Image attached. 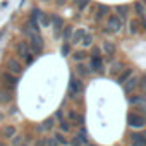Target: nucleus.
<instances>
[{"instance_id": "9b49d317", "label": "nucleus", "mask_w": 146, "mask_h": 146, "mask_svg": "<svg viewBox=\"0 0 146 146\" xmlns=\"http://www.w3.org/2000/svg\"><path fill=\"white\" fill-rule=\"evenodd\" d=\"M129 143H137L141 146H146V129L131 131L129 132Z\"/></svg>"}, {"instance_id": "a878e982", "label": "nucleus", "mask_w": 146, "mask_h": 146, "mask_svg": "<svg viewBox=\"0 0 146 146\" xmlns=\"http://www.w3.org/2000/svg\"><path fill=\"white\" fill-rule=\"evenodd\" d=\"M88 57H90V53H88L84 48H81V50H76L74 53H72V58H74V62H84Z\"/></svg>"}, {"instance_id": "6e6d98bb", "label": "nucleus", "mask_w": 146, "mask_h": 146, "mask_svg": "<svg viewBox=\"0 0 146 146\" xmlns=\"http://www.w3.org/2000/svg\"><path fill=\"white\" fill-rule=\"evenodd\" d=\"M21 146H28V144H26V143H24V141H23V144H21Z\"/></svg>"}, {"instance_id": "79ce46f5", "label": "nucleus", "mask_w": 146, "mask_h": 146, "mask_svg": "<svg viewBox=\"0 0 146 146\" xmlns=\"http://www.w3.org/2000/svg\"><path fill=\"white\" fill-rule=\"evenodd\" d=\"M33 146H46V137H43V136L36 137L35 143H33Z\"/></svg>"}, {"instance_id": "a19ab883", "label": "nucleus", "mask_w": 146, "mask_h": 146, "mask_svg": "<svg viewBox=\"0 0 146 146\" xmlns=\"http://www.w3.org/2000/svg\"><path fill=\"white\" fill-rule=\"evenodd\" d=\"M60 52H62V55H69V53H70V43H69V41H64Z\"/></svg>"}, {"instance_id": "603ef678", "label": "nucleus", "mask_w": 146, "mask_h": 146, "mask_svg": "<svg viewBox=\"0 0 146 146\" xmlns=\"http://www.w3.org/2000/svg\"><path fill=\"white\" fill-rule=\"evenodd\" d=\"M129 146H141V144H137V143H129Z\"/></svg>"}, {"instance_id": "a211bd4d", "label": "nucleus", "mask_w": 146, "mask_h": 146, "mask_svg": "<svg viewBox=\"0 0 146 146\" xmlns=\"http://www.w3.org/2000/svg\"><path fill=\"white\" fill-rule=\"evenodd\" d=\"M102 53L103 55H108V57H115L117 55V46L112 43V41H102Z\"/></svg>"}, {"instance_id": "2f4dec72", "label": "nucleus", "mask_w": 146, "mask_h": 146, "mask_svg": "<svg viewBox=\"0 0 146 146\" xmlns=\"http://www.w3.org/2000/svg\"><path fill=\"white\" fill-rule=\"evenodd\" d=\"M139 93H144L146 91V72H141L139 74V88H137Z\"/></svg>"}, {"instance_id": "8fccbe9b", "label": "nucleus", "mask_w": 146, "mask_h": 146, "mask_svg": "<svg viewBox=\"0 0 146 146\" xmlns=\"http://www.w3.org/2000/svg\"><path fill=\"white\" fill-rule=\"evenodd\" d=\"M4 119H5V113H4V112H0V122H4Z\"/></svg>"}, {"instance_id": "412c9836", "label": "nucleus", "mask_w": 146, "mask_h": 146, "mask_svg": "<svg viewBox=\"0 0 146 146\" xmlns=\"http://www.w3.org/2000/svg\"><path fill=\"white\" fill-rule=\"evenodd\" d=\"M17 134V129H16V125H5L2 131H0V139H12L14 136Z\"/></svg>"}, {"instance_id": "9d476101", "label": "nucleus", "mask_w": 146, "mask_h": 146, "mask_svg": "<svg viewBox=\"0 0 146 146\" xmlns=\"http://www.w3.org/2000/svg\"><path fill=\"white\" fill-rule=\"evenodd\" d=\"M108 14H110V5H107V4H98V9H96V12L93 14V21H95L96 24H100L105 17H108Z\"/></svg>"}, {"instance_id": "49530a36", "label": "nucleus", "mask_w": 146, "mask_h": 146, "mask_svg": "<svg viewBox=\"0 0 146 146\" xmlns=\"http://www.w3.org/2000/svg\"><path fill=\"white\" fill-rule=\"evenodd\" d=\"M35 131H36V132H40V134H41V132H43V131H45V127H43V124H36V125H35Z\"/></svg>"}, {"instance_id": "4468645a", "label": "nucleus", "mask_w": 146, "mask_h": 146, "mask_svg": "<svg viewBox=\"0 0 146 146\" xmlns=\"http://www.w3.org/2000/svg\"><path fill=\"white\" fill-rule=\"evenodd\" d=\"M76 78H79V79H88L90 76H91V70H90V67L84 64V62H76Z\"/></svg>"}, {"instance_id": "aec40b11", "label": "nucleus", "mask_w": 146, "mask_h": 146, "mask_svg": "<svg viewBox=\"0 0 146 146\" xmlns=\"http://www.w3.org/2000/svg\"><path fill=\"white\" fill-rule=\"evenodd\" d=\"M134 14H136V19H144L146 17V4L143 0L134 2Z\"/></svg>"}, {"instance_id": "4d7b16f0", "label": "nucleus", "mask_w": 146, "mask_h": 146, "mask_svg": "<svg viewBox=\"0 0 146 146\" xmlns=\"http://www.w3.org/2000/svg\"><path fill=\"white\" fill-rule=\"evenodd\" d=\"M24 2H26V0H23V4H24Z\"/></svg>"}, {"instance_id": "c85d7f7f", "label": "nucleus", "mask_w": 146, "mask_h": 146, "mask_svg": "<svg viewBox=\"0 0 146 146\" xmlns=\"http://www.w3.org/2000/svg\"><path fill=\"white\" fill-rule=\"evenodd\" d=\"M95 45V38H93V35H90V33H86V36H84V40L81 41V46L86 50V48H91Z\"/></svg>"}, {"instance_id": "c9c22d12", "label": "nucleus", "mask_w": 146, "mask_h": 146, "mask_svg": "<svg viewBox=\"0 0 146 146\" xmlns=\"http://www.w3.org/2000/svg\"><path fill=\"white\" fill-rule=\"evenodd\" d=\"M69 146H86V143L83 139H79V136H72L69 141Z\"/></svg>"}, {"instance_id": "473e14b6", "label": "nucleus", "mask_w": 146, "mask_h": 146, "mask_svg": "<svg viewBox=\"0 0 146 146\" xmlns=\"http://www.w3.org/2000/svg\"><path fill=\"white\" fill-rule=\"evenodd\" d=\"M41 16H43V12H41V9H38V7H35L33 11H31V21H36V23H40V19H41Z\"/></svg>"}, {"instance_id": "09e8293b", "label": "nucleus", "mask_w": 146, "mask_h": 146, "mask_svg": "<svg viewBox=\"0 0 146 146\" xmlns=\"http://www.w3.org/2000/svg\"><path fill=\"white\" fill-rule=\"evenodd\" d=\"M31 141H33V137H31V136H24V143H26V144H29Z\"/></svg>"}, {"instance_id": "a18cd8bd", "label": "nucleus", "mask_w": 146, "mask_h": 146, "mask_svg": "<svg viewBox=\"0 0 146 146\" xmlns=\"http://www.w3.org/2000/svg\"><path fill=\"white\" fill-rule=\"evenodd\" d=\"M134 112H137V113H141V115H144V117H146V103H143L141 107L134 108Z\"/></svg>"}, {"instance_id": "20e7f679", "label": "nucleus", "mask_w": 146, "mask_h": 146, "mask_svg": "<svg viewBox=\"0 0 146 146\" xmlns=\"http://www.w3.org/2000/svg\"><path fill=\"white\" fill-rule=\"evenodd\" d=\"M127 125L132 131H141L146 129V117L137 113V112H129L127 113Z\"/></svg>"}, {"instance_id": "6e6552de", "label": "nucleus", "mask_w": 146, "mask_h": 146, "mask_svg": "<svg viewBox=\"0 0 146 146\" xmlns=\"http://www.w3.org/2000/svg\"><path fill=\"white\" fill-rule=\"evenodd\" d=\"M137 88H139V74L131 76V78L122 84V91H124V95H125V96L136 95V93H137Z\"/></svg>"}, {"instance_id": "0eeeda50", "label": "nucleus", "mask_w": 146, "mask_h": 146, "mask_svg": "<svg viewBox=\"0 0 146 146\" xmlns=\"http://www.w3.org/2000/svg\"><path fill=\"white\" fill-rule=\"evenodd\" d=\"M5 70H9L11 74H14V76L19 78L24 72V64L17 57H9V58H5Z\"/></svg>"}, {"instance_id": "bf43d9fd", "label": "nucleus", "mask_w": 146, "mask_h": 146, "mask_svg": "<svg viewBox=\"0 0 146 146\" xmlns=\"http://www.w3.org/2000/svg\"><path fill=\"white\" fill-rule=\"evenodd\" d=\"M0 105H2V102H0Z\"/></svg>"}, {"instance_id": "f3484780", "label": "nucleus", "mask_w": 146, "mask_h": 146, "mask_svg": "<svg viewBox=\"0 0 146 146\" xmlns=\"http://www.w3.org/2000/svg\"><path fill=\"white\" fill-rule=\"evenodd\" d=\"M134 74H136V69H134V67H131V65H127V67H125V69L120 72V74L115 78V83H119V84H124V83H125V81H127L131 76H134Z\"/></svg>"}, {"instance_id": "c756f323", "label": "nucleus", "mask_w": 146, "mask_h": 146, "mask_svg": "<svg viewBox=\"0 0 146 146\" xmlns=\"http://www.w3.org/2000/svg\"><path fill=\"white\" fill-rule=\"evenodd\" d=\"M90 4H91V0H74V7L78 9V12H83Z\"/></svg>"}, {"instance_id": "de8ad7c7", "label": "nucleus", "mask_w": 146, "mask_h": 146, "mask_svg": "<svg viewBox=\"0 0 146 146\" xmlns=\"http://www.w3.org/2000/svg\"><path fill=\"white\" fill-rule=\"evenodd\" d=\"M53 2L57 4V7H64V5L67 4V0H53Z\"/></svg>"}, {"instance_id": "1a4fd4ad", "label": "nucleus", "mask_w": 146, "mask_h": 146, "mask_svg": "<svg viewBox=\"0 0 146 146\" xmlns=\"http://www.w3.org/2000/svg\"><path fill=\"white\" fill-rule=\"evenodd\" d=\"M88 67L91 70V74H96V76L105 74V62H103L102 57H91L90 62H88Z\"/></svg>"}, {"instance_id": "dca6fc26", "label": "nucleus", "mask_w": 146, "mask_h": 146, "mask_svg": "<svg viewBox=\"0 0 146 146\" xmlns=\"http://www.w3.org/2000/svg\"><path fill=\"white\" fill-rule=\"evenodd\" d=\"M52 28H53V35L55 38L62 36V29H64V19L57 14H52Z\"/></svg>"}, {"instance_id": "f257e3e1", "label": "nucleus", "mask_w": 146, "mask_h": 146, "mask_svg": "<svg viewBox=\"0 0 146 146\" xmlns=\"http://www.w3.org/2000/svg\"><path fill=\"white\" fill-rule=\"evenodd\" d=\"M124 21L113 12H110L108 14V17H107V23H105V26L102 28V31L105 33V35H117V33H120L122 31V28H124Z\"/></svg>"}, {"instance_id": "e433bc0d", "label": "nucleus", "mask_w": 146, "mask_h": 146, "mask_svg": "<svg viewBox=\"0 0 146 146\" xmlns=\"http://www.w3.org/2000/svg\"><path fill=\"white\" fill-rule=\"evenodd\" d=\"M103 53H102V48L100 46H96V45H93L91 48H90V58L91 57H102Z\"/></svg>"}, {"instance_id": "3c124183", "label": "nucleus", "mask_w": 146, "mask_h": 146, "mask_svg": "<svg viewBox=\"0 0 146 146\" xmlns=\"http://www.w3.org/2000/svg\"><path fill=\"white\" fill-rule=\"evenodd\" d=\"M4 35H5V29H0V38H2Z\"/></svg>"}, {"instance_id": "c03bdc74", "label": "nucleus", "mask_w": 146, "mask_h": 146, "mask_svg": "<svg viewBox=\"0 0 146 146\" xmlns=\"http://www.w3.org/2000/svg\"><path fill=\"white\" fill-rule=\"evenodd\" d=\"M46 146H60V144L53 136H50V137H46Z\"/></svg>"}, {"instance_id": "39448f33", "label": "nucleus", "mask_w": 146, "mask_h": 146, "mask_svg": "<svg viewBox=\"0 0 146 146\" xmlns=\"http://www.w3.org/2000/svg\"><path fill=\"white\" fill-rule=\"evenodd\" d=\"M53 119H55V122L58 124V131H62V132H65V134H70V132H72L74 124L67 120V117H65V113H64V108L57 110L55 115H53Z\"/></svg>"}, {"instance_id": "423d86ee", "label": "nucleus", "mask_w": 146, "mask_h": 146, "mask_svg": "<svg viewBox=\"0 0 146 146\" xmlns=\"http://www.w3.org/2000/svg\"><path fill=\"white\" fill-rule=\"evenodd\" d=\"M17 83H19V78L14 76V74H11L9 70H2V72H0V86H2V88L14 91L16 86H17Z\"/></svg>"}, {"instance_id": "393cba45", "label": "nucleus", "mask_w": 146, "mask_h": 146, "mask_svg": "<svg viewBox=\"0 0 146 146\" xmlns=\"http://www.w3.org/2000/svg\"><path fill=\"white\" fill-rule=\"evenodd\" d=\"M127 29H129L131 35H137V33L141 31V29H139V21H137L136 17L129 19V21H127Z\"/></svg>"}, {"instance_id": "bb28decb", "label": "nucleus", "mask_w": 146, "mask_h": 146, "mask_svg": "<svg viewBox=\"0 0 146 146\" xmlns=\"http://www.w3.org/2000/svg\"><path fill=\"white\" fill-rule=\"evenodd\" d=\"M81 115H83V113H78L74 108H65V117H67V120H69V122H74V124H76V122H78V119H79Z\"/></svg>"}, {"instance_id": "864d4df0", "label": "nucleus", "mask_w": 146, "mask_h": 146, "mask_svg": "<svg viewBox=\"0 0 146 146\" xmlns=\"http://www.w3.org/2000/svg\"><path fill=\"white\" fill-rule=\"evenodd\" d=\"M41 2H45V4H50V2H53V0H41Z\"/></svg>"}, {"instance_id": "6ab92c4d", "label": "nucleus", "mask_w": 146, "mask_h": 146, "mask_svg": "<svg viewBox=\"0 0 146 146\" xmlns=\"http://www.w3.org/2000/svg\"><path fill=\"white\" fill-rule=\"evenodd\" d=\"M127 103L131 105V107H134V108H137V107H141L143 103H146V98L137 91L136 95H131V96H127Z\"/></svg>"}, {"instance_id": "cd10ccee", "label": "nucleus", "mask_w": 146, "mask_h": 146, "mask_svg": "<svg viewBox=\"0 0 146 146\" xmlns=\"http://www.w3.org/2000/svg\"><path fill=\"white\" fill-rule=\"evenodd\" d=\"M74 31L76 29L72 28V26H64V29H62V40L70 43V38H72V35H74Z\"/></svg>"}, {"instance_id": "7ed1b4c3", "label": "nucleus", "mask_w": 146, "mask_h": 146, "mask_svg": "<svg viewBox=\"0 0 146 146\" xmlns=\"http://www.w3.org/2000/svg\"><path fill=\"white\" fill-rule=\"evenodd\" d=\"M83 93H84V83H83V79L74 78V79L69 83L67 98H69V100H78V96H81Z\"/></svg>"}, {"instance_id": "72a5a7b5", "label": "nucleus", "mask_w": 146, "mask_h": 146, "mask_svg": "<svg viewBox=\"0 0 146 146\" xmlns=\"http://www.w3.org/2000/svg\"><path fill=\"white\" fill-rule=\"evenodd\" d=\"M76 136H79V139H83L86 144H88V131H86V127L84 125H79V129H78V134Z\"/></svg>"}, {"instance_id": "f03ea898", "label": "nucleus", "mask_w": 146, "mask_h": 146, "mask_svg": "<svg viewBox=\"0 0 146 146\" xmlns=\"http://www.w3.org/2000/svg\"><path fill=\"white\" fill-rule=\"evenodd\" d=\"M28 43H29V50H31V53H33L35 57H40V55L43 53V50H45V41H43V38H41L38 33H31V35L28 36Z\"/></svg>"}, {"instance_id": "4be33fe9", "label": "nucleus", "mask_w": 146, "mask_h": 146, "mask_svg": "<svg viewBox=\"0 0 146 146\" xmlns=\"http://www.w3.org/2000/svg\"><path fill=\"white\" fill-rule=\"evenodd\" d=\"M52 136L58 141V144H60V146H69L70 137H67V134H65V132H62V131H58V129H57V131H53V132H52Z\"/></svg>"}, {"instance_id": "f704fd0d", "label": "nucleus", "mask_w": 146, "mask_h": 146, "mask_svg": "<svg viewBox=\"0 0 146 146\" xmlns=\"http://www.w3.org/2000/svg\"><path fill=\"white\" fill-rule=\"evenodd\" d=\"M43 127H45V131H55V119H53V117L46 119V120L43 122Z\"/></svg>"}, {"instance_id": "ea45409f", "label": "nucleus", "mask_w": 146, "mask_h": 146, "mask_svg": "<svg viewBox=\"0 0 146 146\" xmlns=\"http://www.w3.org/2000/svg\"><path fill=\"white\" fill-rule=\"evenodd\" d=\"M35 58H36V57H35L33 53H28V55L23 58V64H24L26 67H29V65H33V64H35Z\"/></svg>"}, {"instance_id": "5fc2aeb1", "label": "nucleus", "mask_w": 146, "mask_h": 146, "mask_svg": "<svg viewBox=\"0 0 146 146\" xmlns=\"http://www.w3.org/2000/svg\"><path fill=\"white\" fill-rule=\"evenodd\" d=\"M86 146H98V144H95V143H88Z\"/></svg>"}, {"instance_id": "2eb2a0df", "label": "nucleus", "mask_w": 146, "mask_h": 146, "mask_svg": "<svg viewBox=\"0 0 146 146\" xmlns=\"http://www.w3.org/2000/svg\"><path fill=\"white\" fill-rule=\"evenodd\" d=\"M113 12L125 23V21H129V14H131V5L129 4H119V5H115L113 7Z\"/></svg>"}, {"instance_id": "58836bf2", "label": "nucleus", "mask_w": 146, "mask_h": 146, "mask_svg": "<svg viewBox=\"0 0 146 146\" xmlns=\"http://www.w3.org/2000/svg\"><path fill=\"white\" fill-rule=\"evenodd\" d=\"M28 24H29V28L33 29V33H38V35H40V31H41V24H40V23L31 21V19H29V21H28Z\"/></svg>"}, {"instance_id": "ddd939ff", "label": "nucleus", "mask_w": 146, "mask_h": 146, "mask_svg": "<svg viewBox=\"0 0 146 146\" xmlns=\"http://www.w3.org/2000/svg\"><path fill=\"white\" fill-rule=\"evenodd\" d=\"M28 53H31L28 40H19V41L16 43V55H17V58H19V60H23Z\"/></svg>"}, {"instance_id": "b1692460", "label": "nucleus", "mask_w": 146, "mask_h": 146, "mask_svg": "<svg viewBox=\"0 0 146 146\" xmlns=\"http://www.w3.org/2000/svg\"><path fill=\"white\" fill-rule=\"evenodd\" d=\"M0 102H2V105L14 102V95H12V91H11V90H5V88L0 86Z\"/></svg>"}, {"instance_id": "37998d69", "label": "nucleus", "mask_w": 146, "mask_h": 146, "mask_svg": "<svg viewBox=\"0 0 146 146\" xmlns=\"http://www.w3.org/2000/svg\"><path fill=\"white\" fill-rule=\"evenodd\" d=\"M21 31H23V35H24L26 38H28V36L33 33V31H31V28H29V24H24V26H21Z\"/></svg>"}, {"instance_id": "13d9d810", "label": "nucleus", "mask_w": 146, "mask_h": 146, "mask_svg": "<svg viewBox=\"0 0 146 146\" xmlns=\"http://www.w3.org/2000/svg\"><path fill=\"white\" fill-rule=\"evenodd\" d=\"M143 2H144V4H146V0H143Z\"/></svg>"}, {"instance_id": "7c9ffc66", "label": "nucleus", "mask_w": 146, "mask_h": 146, "mask_svg": "<svg viewBox=\"0 0 146 146\" xmlns=\"http://www.w3.org/2000/svg\"><path fill=\"white\" fill-rule=\"evenodd\" d=\"M40 24H41V28H52V14H45L43 12V16H41V19H40Z\"/></svg>"}, {"instance_id": "4c0bfd02", "label": "nucleus", "mask_w": 146, "mask_h": 146, "mask_svg": "<svg viewBox=\"0 0 146 146\" xmlns=\"http://www.w3.org/2000/svg\"><path fill=\"white\" fill-rule=\"evenodd\" d=\"M23 141H24V136H23V134H16V136L11 139V144H12V146H21Z\"/></svg>"}, {"instance_id": "5701e85b", "label": "nucleus", "mask_w": 146, "mask_h": 146, "mask_svg": "<svg viewBox=\"0 0 146 146\" xmlns=\"http://www.w3.org/2000/svg\"><path fill=\"white\" fill-rule=\"evenodd\" d=\"M84 36H86V29H84V28H78V29L74 31V35H72V38H70V43L81 45V41L84 40Z\"/></svg>"}, {"instance_id": "f8f14e48", "label": "nucleus", "mask_w": 146, "mask_h": 146, "mask_svg": "<svg viewBox=\"0 0 146 146\" xmlns=\"http://www.w3.org/2000/svg\"><path fill=\"white\" fill-rule=\"evenodd\" d=\"M125 67H127V64H125V62H122V60H117V58H115V60L108 65V74L115 79V78L120 74V72L125 69Z\"/></svg>"}]
</instances>
